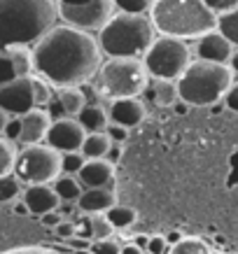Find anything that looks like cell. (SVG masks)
<instances>
[{"mask_svg": "<svg viewBox=\"0 0 238 254\" xmlns=\"http://www.w3.org/2000/svg\"><path fill=\"white\" fill-rule=\"evenodd\" d=\"M103 54L91 33L56 23L33 45V72L54 89L89 84L98 72Z\"/></svg>", "mask_w": 238, "mask_h": 254, "instance_id": "1", "label": "cell"}, {"mask_svg": "<svg viewBox=\"0 0 238 254\" xmlns=\"http://www.w3.org/2000/svg\"><path fill=\"white\" fill-rule=\"evenodd\" d=\"M54 0H0V52L33 47L56 26Z\"/></svg>", "mask_w": 238, "mask_h": 254, "instance_id": "2", "label": "cell"}, {"mask_svg": "<svg viewBox=\"0 0 238 254\" xmlns=\"http://www.w3.org/2000/svg\"><path fill=\"white\" fill-rule=\"evenodd\" d=\"M147 16L159 38L187 42L217 31V14L203 0H154Z\"/></svg>", "mask_w": 238, "mask_h": 254, "instance_id": "3", "label": "cell"}, {"mask_svg": "<svg viewBox=\"0 0 238 254\" xmlns=\"http://www.w3.org/2000/svg\"><path fill=\"white\" fill-rule=\"evenodd\" d=\"M100 54L108 59H143L157 33L147 14H124L115 12L98 31Z\"/></svg>", "mask_w": 238, "mask_h": 254, "instance_id": "4", "label": "cell"}, {"mask_svg": "<svg viewBox=\"0 0 238 254\" xmlns=\"http://www.w3.org/2000/svg\"><path fill=\"white\" fill-rule=\"evenodd\" d=\"M231 84H234V72L229 65L201 61V59L192 61V65L177 79L180 100L192 108H208L215 105L217 100H224Z\"/></svg>", "mask_w": 238, "mask_h": 254, "instance_id": "5", "label": "cell"}, {"mask_svg": "<svg viewBox=\"0 0 238 254\" xmlns=\"http://www.w3.org/2000/svg\"><path fill=\"white\" fill-rule=\"evenodd\" d=\"M150 75L140 59H108L100 63L98 72L93 77V89L98 98L122 100L140 98L150 86Z\"/></svg>", "mask_w": 238, "mask_h": 254, "instance_id": "6", "label": "cell"}, {"mask_svg": "<svg viewBox=\"0 0 238 254\" xmlns=\"http://www.w3.org/2000/svg\"><path fill=\"white\" fill-rule=\"evenodd\" d=\"M145 65L150 79H177L184 75V70L192 65V49L182 40L173 38H159L154 40L150 49L145 52V56L140 59Z\"/></svg>", "mask_w": 238, "mask_h": 254, "instance_id": "7", "label": "cell"}, {"mask_svg": "<svg viewBox=\"0 0 238 254\" xmlns=\"http://www.w3.org/2000/svg\"><path fill=\"white\" fill-rule=\"evenodd\" d=\"M14 175L21 185H52L61 175V154L49 145H28L21 147L16 154Z\"/></svg>", "mask_w": 238, "mask_h": 254, "instance_id": "8", "label": "cell"}, {"mask_svg": "<svg viewBox=\"0 0 238 254\" xmlns=\"http://www.w3.org/2000/svg\"><path fill=\"white\" fill-rule=\"evenodd\" d=\"M56 14L66 26L84 33H98L115 14L112 0H54Z\"/></svg>", "mask_w": 238, "mask_h": 254, "instance_id": "9", "label": "cell"}, {"mask_svg": "<svg viewBox=\"0 0 238 254\" xmlns=\"http://www.w3.org/2000/svg\"><path fill=\"white\" fill-rule=\"evenodd\" d=\"M0 110L7 117H23L35 110V93H33V75L16 77L9 84L0 86Z\"/></svg>", "mask_w": 238, "mask_h": 254, "instance_id": "10", "label": "cell"}, {"mask_svg": "<svg viewBox=\"0 0 238 254\" xmlns=\"http://www.w3.org/2000/svg\"><path fill=\"white\" fill-rule=\"evenodd\" d=\"M84 138H86V131L79 126V122L75 117H63V119L52 122L45 145L56 149L59 154H70V152H79L82 149Z\"/></svg>", "mask_w": 238, "mask_h": 254, "instance_id": "11", "label": "cell"}, {"mask_svg": "<svg viewBox=\"0 0 238 254\" xmlns=\"http://www.w3.org/2000/svg\"><path fill=\"white\" fill-rule=\"evenodd\" d=\"M194 52L201 61H210V63H220V65H229L231 56L236 52V47L231 45L229 40L224 38L220 31H213L196 40Z\"/></svg>", "mask_w": 238, "mask_h": 254, "instance_id": "12", "label": "cell"}, {"mask_svg": "<svg viewBox=\"0 0 238 254\" xmlns=\"http://www.w3.org/2000/svg\"><path fill=\"white\" fill-rule=\"evenodd\" d=\"M77 180L84 189H112L115 182V166L108 159H86Z\"/></svg>", "mask_w": 238, "mask_h": 254, "instance_id": "13", "label": "cell"}, {"mask_svg": "<svg viewBox=\"0 0 238 254\" xmlns=\"http://www.w3.org/2000/svg\"><path fill=\"white\" fill-rule=\"evenodd\" d=\"M108 115H110V122L112 124L131 131V128H136L147 117V108L140 98H122V100H112V103H110Z\"/></svg>", "mask_w": 238, "mask_h": 254, "instance_id": "14", "label": "cell"}, {"mask_svg": "<svg viewBox=\"0 0 238 254\" xmlns=\"http://www.w3.org/2000/svg\"><path fill=\"white\" fill-rule=\"evenodd\" d=\"M21 200L26 203V208L31 215H47V212H54L61 205V198L56 196L54 187L52 185H33V187H23Z\"/></svg>", "mask_w": 238, "mask_h": 254, "instance_id": "15", "label": "cell"}, {"mask_svg": "<svg viewBox=\"0 0 238 254\" xmlns=\"http://www.w3.org/2000/svg\"><path fill=\"white\" fill-rule=\"evenodd\" d=\"M49 126H52V117H49L47 110H42V108L31 110L28 115L21 117V135H19V142L23 147L42 145L47 140Z\"/></svg>", "mask_w": 238, "mask_h": 254, "instance_id": "16", "label": "cell"}, {"mask_svg": "<svg viewBox=\"0 0 238 254\" xmlns=\"http://www.w3.org/2000/svg\"><path fill=\"white\" fill-rule=\"evenodd\" d=\"M115 205L117 198L112 189H84L77 200V210L82 215H105Z\"/></svg>", "mask_w": 238, "mask_h": 254, "instance_id": "17", "label": "cell"}, {"mask_svg": "<svg viewBox=\"0 0 238 254\" xmlns=\"http://www.w3.org/2000/svg\"><path fill=\"white\" fill-rule=\"evenodd\" d=\"M147 93L157 108H173L180 103L177 82H170V79H152L147 86Z\"/></svg>", "mask_w": 238, "mask_h": 254, "instance_id": "18", "label": "cell"}, {"mask_svg": "<svg viewBox=\"0 0 238 254\" xmlns=\"http://www.w3.org/2000/svg\"><path fill=\"white\" fill-rule=\"evenodd\" d=\"M77 122H79V126H82L86 133H105V128H108V124H110L108 108H103L98 103H89V105L79 112Z\"/></svg>", "mask_w": 238, "mask_h": 254, "instance_id": "19", "label": "cell"}, {"mask_svg": "<svg viewBox=\"0 0 238 254\" xmlns=\"http://www.w3.org/2000/svg\"><path fill=\"white\" fill-rule=\"evenodd\" d=\"M56 100L61 105L63 115L66 117H79V112L89 105L86 103V96L79 86H66V89H56Z\"/></svg>", "mask_w": 238, "mask_h": 254, "instance_id": "20", "label": "cell"}, {"mask_svg": "<svg viewBox=\"0 0 238 254\" xmlns=\"http://www.w3.org/2000/svg\"><path fill=\"white\" fill-rule=\"evenodd\" d=\"M110 149H112V140L108 138V133H86L79 152L84 154V159H108Z\"/></svg>", "mask_w": 238, "mask_h": 254, "instance_id": "21", "label": "cell"}, {"mask_svg": "<svg viewBox=\"0 0 238 254\" xmlns=\"http://www.w3.org/2000/svg\"><path fill=\"white\" fill-rule=\"evenodd\" d=\"M52 187H54L56 196L61 198V203H75V205L84 191V187L79 185V180L75 175H63V173L52 182Z\"/></svg>", "mask_w": 238, "mask_h": 254, "instance_id": "22", "label": "cell"}, {"mask_svg": "<svg viewBox=\"0 0 238 254\" xmlns=\"http://www.w3.org/2000/svg\"><path fill=\"white\" fill-rule=\"evenodd\" d=\"M5 54L9 56V61H12V65H14L19 77L33 75V47H23V45L7 47Z\"/></svg>", "mask_w": 238, "mask_h": 254, "instance_id": "23", "label": "cell"}, {"mask_svg": "<svg viewBox=\"0 0 238 254\" xmlns=\"http://www.w3.org/2000/svg\"><path fill=\"white\" fill-rule=\"evenodd\" d=\"M105 217H108V222L112 224V229H119V231H124V229H129V226H133L136 224V219H138V212L133 208H129V205H115V208H110L108 212H105Z\"/></svg>", "mask_w": 238, "mask_h": 254, "instance_id": "24", "label": "cell"}, {"mask_svg": "<svg viewBox=\"0 0 238 254\" xmlns=\"http://www.w3.org/2000/svg\"><path fill=\"white\" fill-rule=\"evenodd\" d=\"M217 31L238 49V7L217 14Z\"/></svg>", "mask_w": 238, "mask_h": 254, "instance_id": "25", "label": "cell"}, {"mask_svg": "<svg viewBox=\"0 0 238 254\" xmlns=\"http://www.w3.org/2000/svg\"><path fill=\"white\" fill-rule=\"evenodd\" d=\"M21 193H23V185L14 173L0 177V203H14V200L21 198Z\"/></svg>", "mask_w": 238, "mask_h": 254, "instance_id": "26", "label": "cell"}, {"mask_svg": "<svg viewBox=\"0 0 238 254\" xmlns=\"http://www.w3.org/2000/svg\"><path fill=\"white\" fill-rule=\"evenodd\" d=\"M16 154L19 149L14 147V142L0 138V177L14 173V163H16Z\"/></svg>", "mask_w": 238, "mask_h": 254, "instance_id": "27", "label": "cell"}, {"mask_svg": "<svg viewBox=\"0 0 238 254\" xmlns=\"http://www.w3.org/2000/svg\"><path fill=\"white\" fill-rule=\"evenodd\" d=\"M33 93H35V108H42L45 110L49 103H52V98L56 96L54 86L49 84V82H45L42 77H38L35 72H33Z\"/></svg>", "mask_w": 238, "mask_h": 254, "instance_id": "28", "label": "cell"}, {"mask_svg": "<svg viewBox=\"0 0 238 254\" xmlns=\"http://www.w3.org/2000/svg\"><path fill=\"white\" fill-rule=\"evenodd\" d=\"M86 224L91 226V236L93 240H103V238H112V224L108 222L105 215H84Z\"/></svg>", "mask_w": 238, "mask_h": 254, "instance_id": "29", "label": "cell"}, {"mask_svg": "<svg viewBox=\"0 0 238 254\" xmlns=\"http://www.w3.org/2000/svg\"><path fill=\"white\" fill-rule=\"evenodd\" d=\"M168 254H210V252H208V245L201 238L189 236V238H182L177 245L170 247Z\"/></svg>", "mask_w": 238, "mask_h": 254, "instance_id": "30", "label": "cell"}, {"mask_svg": "<svg viewBox=\"0 0 238 254\" xmlns=\"http://www.w3.org/2000/svg\"><path fill=\"white\" fill-rule=\"evenodd\" d=\"M112 2L117 12H124V14H150L154 0H112Z\"/></svg>", "mask_w": 238, "mask_h": 254, "instance_id": "31", "label": "cell"}, {"mask_svg": "<svg viewBox=\"0 0 238 254\" xmlns=\"http://www.w3.org/2000/svg\"><path fill=\"white\" fill-rule=\"evenodd\" d=\"M86 163L82 152H70V154H61V173L63 175H75L82 170V166Z\"/></svg>", "mask_w": 238, "mask_h": 254, "instance_id": "32", "label": "cell"}, {"mask_svg": "<svg viewBox=\"0 0 238 254\" xmlns=\"http://www.w3.org/2000/svg\"><path fill=\"white\" fill-rule=\"evenodd\" d=\"M91 252L93 254H122V243L115 238H103V240H93L91 243Z\"/></svg>", "mask_w": 238, "mask_h": 254, "instance_id": "33", "label": "cell"}, {"mask_svg": "<svg viewBox=\"0 0 238 254\" xmlns=\"http://www.w3.org/2000/svg\"><path fill=\"white\" fill-rule=\"evenodd\" d=\"M19 75H16L14 65H12V61H9V56L5 54V52H0V86L9 84L12 79H16Z\"/></svg>", "mask_w": 238, "mask_h": 254, "instance_id": "34", "label": "cell"}, {"mask_svg": "<svg viewBox=\"0 0 238 254\" xmlns=\"http://www.w3.org/2000/svg\"><path fill=\"white\" fill-rule=\"evenodd\" d=\"M145 252H150V254H168L170 245H168V240H166V236H161V233L150 236V245H147Z\"/></svg>", "mask_w": 238, "mask_h": 254, "instance_id": "35", "label": "cell"}, {"mask_svg": "<svg viewBox=\"0 0 238 254\" xmlns=\"http://www.w3.org/2000/svg\"><path fill=\"white\" fill-rule=\"evenodd\" d=\"M19 135H21V117H9L2 138L9 140V142H19Z\"/></svg>", "mask_w": 238, "mask_h": 254, "instance_id": "36", "label": "cell"}, {"mask_svg": "<svg viewBox=\"0 0 238 254\" xmlns=\"http://www.w3.org/2000/svg\"><path fill=\"white\" fill-rule=\"evenodd\" d=\"M203 2H206L215 14H222V12H229V9L238 7V0H203Z\"/></svg>", "mask_w": 238, "mask_h": 254, "instance_id": "37", "label": "cell"}, {"mask_svg": "<svg viewBox=\"0 0 238 254\" xmlns=\"http://www.w3.org/2000/svg\"><path fill=\"white\" fill-rule=\"evenodd\" d=\"M54 233L61 240H70L73 236H75V222H73V219H63V222L54 229Z\"/></svg>", "mask_w": 238, "mask_h": 254, "instance_id": "38", "label": "cell"}, {"mask_svg": "<svg viewBox=\"0 0 238 254\" xmlns=\"http://www.w3.org/2000/svg\"><path fill=\"white\" fill-rule=\"evenodd\" d=\"M105 133H108V138L112 140V145H119V142H124L126 140V128H122V126H117V124L110 122L108 124V128H105Z\"/></svg>", "mask_w": 238, "mask_h": 254, "instance_id": "39", "label": "cell"}, {"mask_svg": "<svg viewBox=\"0 0 238 254\" xmlns=\"http://www.w3.org/2000/svg\"><path fill=\"white\" fill-rule=\"evenodd\" d=\"M224 103L231 112H238V79H234V84L229 86V91L224 96Z\"/></svg>", "mask_w": 238, "mask_h": 254, "instance_id": "40", "label": "cell"}, {"mask_svg": "<svg viewBox=\"0 0 238 254\" xmlns=\"http://www.w3.org/2000/svg\"><path fill=\"white\" fill-rule=\"evenodd\" d=\"M40 222L45 224V226H49V229H56V226L63 222V217H61V212H59V210H54V212H47V215L40 217Z\"/></svg>", "mask_w": 238, "mask_h": 254, "instance_id": "41", "label": "cell"}, {"mask_svg": "<svg viewBox=\"0 0 238 254\" xmlns=\"http://www.w3.org/2000/svg\"><path fill=\"white\" fill-rule=\"evenodd\" d=\"M70 247H75V250H91V240H84V238H77V236H73V238L68 240Z\"/></svg>", "mask_w": 238, "mask_h": 254, "instance_id": "42", "label": "cell"}, {"mask_svg": "<svg viewBox=\"0 0 238 254\" xmlns=\"http://www.w3.org/2000/svg\"><path fill=\"white\" fill-rule=\"evenodd\" d=\"M131 243H133V245H136V247H140V250L145 252V250H147V245H150V236H147V233H136Z\"/></svg>", "mask_w": 238, "mask_h": 254, "instance_id": "43", "label": "cell"}, {"mask_svg": "<svg viewBox=\"0 0 238 254\" xmlns=\"http://www.w3.org/2000/svg\"><path fill=\"white\" fill-rule=\"evenodd\" d=\"M12 212H14V215H19V217L31 215V212H28V208H26V203H23L21 198H19V200H14V203H12Z\"/></svg>", "mask_w": 238, "mask_h": 254, "instance_id": "44", "label": "cell"}, {"mask_svg": "<svg viewBox=\"0 0 238 254\" xmlns=\"http://www.w3.org/2000/svg\"><path fill=\"white\" fill-rule=\"evenodd\" d=\"M166 240H168V245L173 247V245H177V243L182 240V233H180V231H170V233H166Z\"/></svg>", "mask_w": 238, "mask_h": 254, "instance_id": "45", "label": "cell"}, {"mask_svg": "<svg viewBox=\"0 0 238 254\" xmlns=\"http://www.w3.org/2000/svg\"><path fill=\"white\" fill-rule=\"evenodd\" d=\"M122 254H143V250L136 247L133 243H126V245H122Z\"/></svg>", "mask_w": 238, "mask_h": 254, "instance_id": "46", "label": "cell"}, {"mask_svg": "<svg viewBox=\"0 0 238 254\" xmlns=\"http://www.w3.org/2000/svg\"><path fill=\"white\" fill-rule=\"evenodd\" d=\"M229 68L234 75H238V49L234 52V56H231V61H229Z\"/></svg>", "mask_w": 238, "mask_h": 254, "instance_id": "47", "label": "cell"}, {"mask_svg": "<svg viewBox=\"0 0 238 254\" xmlns=\"http://www.w3.org/2000/svg\"><path fill=\"white\" fill-rule=\"evenodd\" d=\"M7 119H9V117L5 115V112H2V110H0V138H2V135H5V126H7Z\"/></svg>", "mask_w": 238, "mask_h": 254, "instance_id": "48", "label": "cell"}, {"mask_svg": "<svg viewBox=\"0 0 238 254\" xmlns=\"http://www.w3.org/2000/svg\"><path fill=\"white\" fill-rule=\"evenodd\" d=\"M143 254H150V252H143Z\"/></svg>", "mask_w": 238, "mask_h": 254, "instance_id": "49", "label": "cell"}]
</instances>
